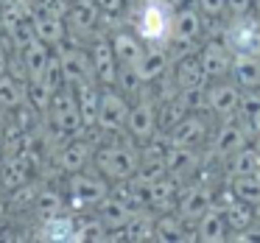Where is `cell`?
Wrapping results in <instances>:
<instances>
[{
  "instance_id": "1",
  "label": "cell",
  "mask_w": 260,
  "mask_h": 243,
  "mask_svg": "<svg viewBox=\"0 0 260 243\" xmlns=\"http://www.w3.org/2000/svg\"><path fill=\"white\" fill-rule=\"evenodd\" d=\"M95 165L107 179L129 182L140 168V151L132 146H107L95 154Z\"/></svg>"
},
{
  "instance_id": "2",
  "label": "cell",
  "mask_w": 260,
  "mask_h": 243,
  "mask_svg": "<svg viewBox=\"0 0 260 243\" xmlns=\"http://www.w3.org/2000/svg\"><path fill=\"white\" fill-rule=\"evenodd\" d=\"M171 23H174L171 3H165V0H151V3H143L140 17H137V31H140L143 42L162 45L171 37Z\"/></svg>"
},
{
  "instance_id": "3",
  "label": "cell",
  "mask_w": 260,
  "mask_h": 243,
  "mask_svg": "<svg viewBox=\"0 0 260 243\" xmlns=\"http://www.w3.org/2000/svg\"><path fill=\"white\" fill-rule=\"evenodd\" d=\"M48 118H51V126L62 134H76V131L84 129V115H81V107H79V98H76V90H62L53 92V101H51V109H48Z\"/></svg>"
},
{
  "instance_id": "4",
  "label": "cell",
  "mask_w": 260,
  "mask_h": 243,
  "mask_svg": "<svg viewBox=\"0 0 260 243\" xmlns=\"http://www.w3.org/2000/svg\"><path fill=\"white\" fill-rule=\"evenodd\" d=\"M224 42L232 53H260V17H235L224 34Z\"/></svg>"
},
{
  "instance_id": "5",
  "label": "cell",
  "mask_w": 260,
  "mask_h": 243,
  "mask_svg": "<svg viewBox=\"0 0 260 243\" xmlns=\"http://www.w3.org/2000/svg\"><path fill=\"white\" fill-rule=\"evenodd\" d=\"M241 107V90L238 84L230 81H213L210 87H204V109L218 118H230L235 115V109Z\"/></svg>"
},
{
  "instance_id": "6",
  "label": "cell",
  "mask_w": 260,
  "mask_h": 243,
  "mask_svg": "<svg viewBox=\"0 0 260 243\" xmlns=\"http://www.w3.org/2000/svg\"><path fill=\"white\" fill-rule=\"evenodd\" d=\"M59 62H62L68 87H79V84H87V81L95 79V64H92V56L87 51H81V48H62Z\"/></svg>"
},
{
  "instance_id": "7",
  "label": "cell",
  "mask_w": 260,
  "mask_h": 243,
  "mask_svg": "<svg viewBox=\"0 0 260 243\" xmlns=\"http://www.w3.org/2000/svg\"><path fill=\"white\" fill-rule=\"evenodd\" d=\"M126 120H129V103H126V98L115 90L101 92L95 126H101L104 131H120L126 126Z\"/></svg>"
},
{
  "instance_id": "8",
  "label": "cell",
  "mask_w": 260,
  "mask_h": 243,
  "mask_svg": "<svg viewBox=\"0 0 260 243\" xmlns=\"http://www.w3.org/2000/svg\"><path fill=\"white\" fill-rule=\"evenodd\" d=\"M104 196H109V185L101 176H87V173H73L70 179V201L73 207H92Z\"/></svg>"
},
{
  "instance_id": "9",
  "label": "cell",
  "mask_w": 260,
  "mask_h": 243,
  "mask_svg": "<svg viewBox=\"0 0 260 243\" xmlns=\"http://www.w3.org/2000/svg\"><path fill=\"white\" fill-rule=\"evenodd\" d=\"M213 187L210 185H196L187 193H182L179 201H176V210H179V218L185 224H199L207 210H213Z\"/></svg>"
},
{
  "instance_id": "10",
  "label": "cell",
  "mask_w": 260,
  "mask_h": 243,
  "mask_svg": "<svg viewBox=\"0 0 260 243\" xmlns=\"http://www.w3.org/2000/svg\"><path fill=\"white\" fill-rule=\"evenodd\" d=\"M129 134L140 143H151L157 134V109L151 101H137L135 107H129Z\"/></svg>"
},
{
  "instance_id": "11",
  "label": "cell",
  "mask_w": 260,
  "mask_h": 243,
  "mask_svg": "<svg viewBox=\"0 0 260 243\" xmlns=\"http://www.w3.org/2000/svg\"><path fill=\"white\" fill-rule=\"evenodd\" d=\"M207 140V123L199 115H187L171 129L168 146H185V148H199Z\"/></svg>"
},
{
  "instance_id": "12",
  "label": "cell",
  "mask_w": 260,
  "mask_h": 243,
  "mask_svg": "<svg viewBox=\"0 0 260 243\" xmlns=\"http://www.w3.org/2000/svg\"><path fill=\"white\" fill-rule=\"evenodd\" d=\"M92 56V64H95V76L104 81L107 87H112L118 81V56H115V48H112V40H98L90 51Z\"/></svg>"
},
{
  "instance_id": "13",
  "label": "cell",
  "mask_w": 260,
  "mask_h": 243,
  "mask_svg": "<svg viewBox=\"0 0 260 243\" xmlns=\"http://www.w3.org/2000/svg\"><path fill=\"white\" fill-rule=\"evenodd\" d=\"M232 79L243 90H260V53H232Z\"/></svg>"
},
{
  "instance_id": "14",
  "label": "cell",
  "mask_w": 260,
  "mask_h": 243,
  "mask_svg": "<svg viewBox=\"0 0 260 243\" xmlns=\"http://www.w3.org/2000/svg\"><path fill=\"white\" fill-rule=\"evenodd\" d=\"M132 213H135V210L118 196H104L101 201H98V221H101V226H107V229H126Z\"/></svg>"
},
{
  "instance_id": "15",
  "label": "cell",
  "mask_w": 260,
  "mask_h": 243,
  "mask_svg": "<svg viewBox=\"0 0 260 243\" xmlns=\"http://www.w3.org/2000/svg\"><path fill=\"white\" fill-rule=\"evenodd\" d=\"M143 201H148V207L154 210H171L176 201H179V196H176V176L165 173L159 176L157 182H151V185L146 187V193H143Z\"/></svg>"
},
{
  "instance_id": "16",
  "label": "cell",
  "mask_w": 260,
  "mask_h": 243,
  "mask_svg": "<svg viewBox=\"0 0 260 243\" xmlns=\"http://www.w3.org/2000/svg\"><path fill=\"white\" fill-rule=\"evenodd\" d=\"M202 64L207 79H221L232 70V51L226 48V42H210L202 51Z\"/></svg>"
},
{
  "instance_id": "17",
  "label": "cell",
  "mask_w": 260,
  "mask_h": 243,
  "mask_svg": "<svg viewBox=\"0 0 260 243\" xmlns=\"http://www.w3.org/2000/svg\"><path fill=\"white\" fill-rule=\"evenodd\" d=\"M176 87L179 90H204L207 87V73H204L202 56H185L176 64Z\"/></svg>"
},
{
  "instance_id": "18",
  "label": "cell",
  "mask_w": 260,
  "mask_h": 243,
  "mask_svg": "<svg viewBox=\"0 0 260 243\" xmlns=\"http://www.w3.org/2000/svg\"><path fill=\"white\" fill-rule=\"evenodd\" d=\"M112 48H115V56H118L120 67H137L146 53L143 48V37H135L129 31H120V34L112 37Z\"/></svg>"
},
{
  "instance_id": "19",
  "label": "cell",
  "mask_w": 260,
  "mask_h": 243,
  "mask_svg": "<svg viewBox=\"0 0 260 243\" xmlns=\"http://www.w3.org/2000/svg\"><path fill=\"white\" fill-rule=\"evenodd\" d=\"M202 31V17L193 6H182L174 12V23H171V37L176 42H193Z\"/></svg>"
},
{
  "instance_id": "20",
  "label": "cell",
  "mask_w": 260,
  "mask_h": 243,
  "mask_svg": "<svg viewBox=\"0 0 260 243\" xmlns=\"http://www.w3.org/2000/svg\"><path fill=\"white\" fill-rule=\"evenodd\" d=\"M48 62H51V51H48V42L42 40H28L23 48V64H25V73H28L31 81L42 79V73H45Z\"/></svg>"
},
{
  "instance_id": "21",
  "label": "cell",
  "mask_w": 260,
  "mask_h": 243,
  "mask_svg": "<svg viewBox=\"0 0 260 243\" xmlns=\"http://www.w3.org/2000/svg\"><path fill=\"white\" fill-rule=\"evenodd\" d=\"M165 165H168V173L182 179V176H190L199 168V154L196 148H185V146H168L165 151Z\"/></svg>"
},
{
  "instance_id": "22",
  "label": "cell",
  "mask_w": 260,
  "mask_h": 243,
  "mask_svg": "<svg viewBox=\"0 0 260 243\" xmlns=\"http://www.w3.org/2000/svg\"><path fill=\"white\" fill-rule=\"evenodd\" d=\"M246 146V134L238 123H226L224 129L215 134V143H213V157L218 159H230L232 154H238L241 148Z\"/></svg>"
},
{
  "instance_id": "23",
  "label": "cell",
  "mask_w": 260,
  "mask_h": 243,
  "mask_svg": "<svg viewBox=\"0 0 260 243\" xmlns=\"http://www.w3.org/2000/svg\"><path fill=\"white\" fill-rule=\"evenodd\" d=\"M135 70H137V76H140L143 84H146V81L162 79V76L168 73V53H165V48H159V45L157 48H148Z\"/></svg>"
},
{
  "instance_id": "24",
  "label": "cell",
  "mask_w": 260,
  "mask_h": 243,
  "mask_svg": "<svg viewBox=\"0 0 260 243\" xmlns=\"http://www.w3.org/2000/svg\"><path fill=\"white\" fill-rule=\"evenodd\" d=\"M226 218H224V210L221 207H213V210H207V213L199 218V232H196V237L199 240H204V243H218V240H224L226 237Z\"/></svg>"
},
{
  "instance_id": "25",
  "label": "cell",
  "mask_w": 260,
  "mask_h": 243,
  "mask_svg": "<svg viewBox=\"0 0 260 243\" xmlns=\"http://www.w3.org/2000/svg\"><path fill=\"white\" fill-rule=\"evenodd\" d=\"M31 31H34L37 40L48 42V45H59V42L64 40V20L59 17V14H37L34 23H31Z\"/></svg>"
},
{
  "instance_id": "26",
  "label": "cell",
  "mask_w": 260,
  "mask_h": 243,
  "mask_svg": "<svg viewBox=\"0 0 260 243\" xmlns=\"http://www.w3.org/2000/svg\"><path fill=\"white\" fill-rule=\"evenodd\" d=\"M92 159V148L87 146V143L76 140L70 143V146H64L62 151H59L56 157V165L62 170H68V173H79V170H84V165Z\"/></svg>"
},
{
  "instance_id": "27",
  "label": "cell",
  "mask_w": 260,
  "mask_h": 243,
  "mask_svg": "<svg viewBox=\"0 0 260 243\" xmlns=\"http://www.w3.org/2000/svg\"><path fill=\"white\" fill-rule=\"evenodd\" d=\"M98 12H101V9H98L95 0H81V3H76V6L70 9V14H68L70 28L81 31V34H90L92 25H95V20H98Z\"/></svg>"
},
{
  "instance_id": "28",
  "label": "cell",
  "mask_w": 260,
  "mask_h": 243,
  "mask_svg": "<svg viewBox=\"0 0 260 243\" xmlns=\"http://www.w3.org/2000/svg\"><path fill=\"white\" fill-rule=\"evenodd\" d=\"M232 196L246 201L249 207H260V170L232 179Z\"/></svg>"
},
{
  "instance_id": "29",
  "label": "cell",
  "mask_w": 260,
  "mask_h": 243,
  "mask_svg": "<svg viewBox=\"0 0 260 243\" xmlns=\"http://www.w3.org/2000/svg\"><path fill=\"white\" fill-rule=\"evenodd\" d=\"M257 170H260L257 148H246V146H243L238 154H232V157H230V168H226V173H230V179H235V176L257 173Z\"/></svg>"
},
{
  "instance_id": "30",
  "label": "cell",
  "mask_w": 260,
  "mask_h": 243,
  "mask_svg": "<svg viewBox=\"0 0 260 243\" xmlns=\"http://www.w3.org/2000/svg\"><path fill=\"white\" fill-rule=\"evenodd\" d=\"M76 98H79V107H81V115H84V123L87 126H95V120H98V103H101V92L95 90V84H92V81L79 84V87H76Z\"/></svg>"
},
{
  "instance_id": "31",
  "label": "cell",
  "mask_w": 260,
  "mask_h": 243,
  "mask_svg": "<svg viewBox=\"0 0 260 243\" xmlns=\"http://www.w3.org/2000/svg\"><path fill=\"white\" fill-rule=\"evenodd\" d=\"M224 218H226V226L230 229H235V232H243L246 226H252L254 224V218H252V207H249L246 201H241V198H232L230 204H224Z\"/></svg>"
},
{
  "instance_id": "32",
  "label": "cell",
  "mask_w": 260,
  "mask_h": 243,
  "mask_svg": "<svg viewBox=\"0 0 260 243\" xmlns=\"http://www.w3.org/2000/svg\"><path fill=\"white\" fill-rule=\"evenodd\" d=\"M25 87L20 84L14 76H0V107H6V109H14L20 107V103L25 101Z\"/></svg>"
},
{
  "instance_id": "33",
  "label": "cell",
  "mask_w": 260,
  "mask_h": 243,
  "mask_svg": "<svg viewBox=\"0 0 260 243\" xmlns=\"http://www.w3.org/2000/svg\"><path fill=\"white\" fill-rule=\"evenodd\" d=\"M154 237V221L146 213H132L129 224H126V240H151Z\"/></svg>"
},
{
  "instance_id": "34",
  "label": "cell",
  "mask_w": 260,
  "mask_h": 243,
  "mask_svg": "<svg viewBox=\"0 0 260 243\" xmlns=\"http://www.w3.org/2000/svg\"><path fill=\"white\" fill-rule=\"evenodd\" d=\"M45 237H51V240H70L73 237V221L68 218V215H53V218H45Z\"/></svg>"
},
{
  "instance_id": "35",
  "label": "cell",
  "mask_w": 260,
  "mask_h": 243,
  "mask_svg": "<svg viewBox=\"0 0 260 243\" xmlns=\"http://www.w3.org/2000/svg\"><path fill=\"white\" fill-rule=\"evenodd\" d=\"M182 224L185 221L176 215V218H171V215H165V218H159L157 224H154V237L157 240H182Z\"/></svg>"
},
{
  "instance_id": "36",
  "label": "cell",
  "mask_w": 260,
  "mask_h": 243,
  "mask_svg": "<svg viewBox=\"0 0 260 243\" xmlns=\"http://www.w3.org/2000/svg\"><path fill=\"white\" fill-rule=\"evenodd\" d=\"M28 98H31V103H34L37 109H40V112H48V109H51V101H53V90L51 87L45 84V81H31L28 84Z\"/></svg>"
},
{
  "instance_id": "37",
  "label": "cell",
  "mask_w": 260,
  "mask_h": 243,
  "mask_svg": "<svg viewBox=\"0 0 260 243\" xmlns=\"http://www.w3.org/2000/svg\"><path fill=\"white\" fill-rule=\"evenodd\" d=\"M37 213L42 215V218H53V215L62 213V196L53 190H45L40 193V198H37Z\"/></svg>"
},
{
  "instance_id": "38",
  "label": "cell",
  "mask_w": 260,
  "mask_h": 243,
  "mask_svg": "<svg viewBox=\"0 0 260 243\" xmlns=\"http://www.w3.org/2000/svg\"><path fill=\"white\" fill-rule=\"evenodd\" d=\"M40 81H45V84L51 87L53 92L62 90V87H68V81H64V70H62V62H59V56H56V59L51 56V62H48V67H45V73H42V79H40Z\"/></svg>"
},
{
  "instance_id": "39",
  "label": "cell",
  "mask_w": 260,
  "mask_h": 243,
  "mask_svg": "<svg viewBox=\"0 0 260 243\" xmlns=\"http://www.w3.org/2000/svg\"><path fill=\"white\" fill-rule=\"evenodd\" d=\"M23 179H25V170L20 168V162H9L6 165V170H3V185L6 187H17V185H23Z\"/></svg>"
},
{
  "instance_id": "40",
  "label": "cell",
  "mask_w": 260,
  "mask_h": 243,
  "mask_svg": "<svg viewBox=\"0 0 260 243\" xmlns=\"http://www.w3.org/2000/svg\"><path fill=\"white\" fill-rule=\"evenodd\" d=\"M199 9L207 17H221L226 12V0H199Z\"/></svg>"
},
{
  "instance_id": "41",
  "label": "cell",
  "mask_w": 260,
  "mask_h": 243,
  "mask_svg": "<svg viewBox=\"0 0 260 243\" xmlns=\"http://www.w3.org/2000/svg\"><path fill=\"white\" fill-rule=\"evenodd\" d=\"M226 9H230L235 17H241V14H249L254 9V0H226Z\"/></svg>"
},
{
  "instance_id": "42",
  "label": "cell",
  "mask_w": 260,
  "mask_h": 243,
  "mask_svg": "<svg viewBox=\"0 0 260 243\" xmlns=\"http://www.w3.org/2000/svg\"><path fill=\"white\" fill-rule=\"evenodd\" d=\"M95 3L104 14H120L126 6V0H95Z\"/></svg>"
},
{
  "instance_id": "43",
  "label": "cell",
  "mask_w": 260,
  "mask_h": 243,
  "mask_svg": "<svg viewBox=\"0 0 260 243\" xmlns=\"http://www.w3.org/2000/svg\"><path fill=\"white\" fill-rule=\"evenodd\" d=\"M252 126H254V131L260 134V103H257V109L252 112Z\"/></svg>"
},
{
  "instance_id": "44",
  "label": "cell",
  "mask_w": 260,
  "mask_h": 243,
  "mask_svg": "<svg viewBox=\"0 0 260 243\" xmlns=\"http://www.w3.org/2000/svg\"><path fill=\"white\" fill-rule=\"evenodd\" d=\"M3 221H6V204L0 201V226H3Z\"/></svg>"
},
{
  "instance_id": "45",
  "label": "cell",
  "mask_w": 260,
  "mask_h": 243,
  "mask_svg": "<svg viewBox=\"0 0 260 243\" xmlns=\"http://www.w3.org/2000/svg\"><path fill=\"white\" fill-rule=\"evenodd\" d=\"M254 14L260 17V0H254Z\"/></svg>"
},
{
  "instance_id": "46",
  "label": "cell",
  "mask_w": 260,
  "mask_h": 243,
  "mask_svg": "<svg viewBox=\"0 0 260 243\" xmlns=\"http://www.w3.org/2000/svg\"><path fill=\"white\" fill-rule=\"evenodd\" d=\"M3 140H6V134H3V126H0V148H3Z\"/></svg>"
},
{
  "instance_id": "47",
  "label": "cell",
  "mask_w": 260,
  "mask_h": 243,
  "mask_svg": "<svg viewBox=\"0 0 260 243\" xmlns=\"http://www.w3.org/2000/svg\"><path fill=\"white\" fill-rule=\"evenodd\" d=\"M165 3H171V6H176V3H179V0H165Z\"/></svg>"
},
{
  "instance_id": "48",
  "label": "cell",
  "mask_w": 260,
  "mask_h": 243,
  "mask_svg": "<svg viewBox=\"0 0 260 243\" xmlns=\"http://www.w3.org/2000/svg\"><path fill=\"white\" fill-rule=\"evenodd\" d=\"M137 3H140V6H143V3H151V0H137Z\"/></svg>"
},
{
  "instance_id": "49",
  "label": "cell",
  "mask_w": 260,
  "mask_h": 243,
  "mask_svg": "<svg viewBox=\"0 0 260 243\" xmlns=\"http://www.w3.org/2000/svg\"><path fill=\"white\" fill-rule=\"evenodd\" d=\"M257 154H260V143H257Z\"/></svg>"
}]
</instances>
